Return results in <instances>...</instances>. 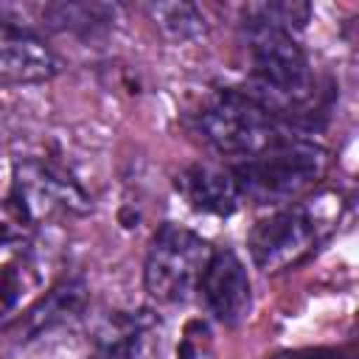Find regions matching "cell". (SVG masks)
Returning <instances> with one entry per match:
<instances>
[{"label":"cell","instance_id":"obj_7","mask_svg":"<svg viewBox=\"0 0 359 359\" xmlns=\"http://www.w3.org/2000/svg\"><path fill=\"white\" fill-rule=\"evenodd\" d=\"M56 56L53 50L34 36L31 31L0 22V81L11 84H31L45 81L56 73Z\"/></svg>","mask_w":359,"mask_h":359},{"label":"cell","instance_id":"obj_4","mask_svg":"<svg viewBox=\"0 0 359 359\" xmlns=\"http://www.w3.org/2000/svg\"><path fill=\"white\" fill-rule=\"evenodd\" d=\"M213 247L199 233L165 222L149 244L143 264L146 292L157 303H182L199 289Z\"/></svg>","mask_w":359,"mask_h":359},{"label":"cell","instance_id":"obj_9","mask_svg":"<svg viewBox=\"0 0 359 359\" xmlns=\"http://www.w3.org/2000/svg\"><path fill=\"white\" fill-rule=\"evenodd\" d=\"M101 359H146L149 356V323L140 317H112L98 334Z\"/></svg>","mask_w":359,"mask_h":359},{"label":"cell","instance_id":"obj_8","mask_svg":"<svg viewBox=\"0 0 359 359\" xmlns=\"http://www.w3.org/2000/svg\"><path fill=\"white\" fill-rule=\"evenodd\" d=\"M177 185L182 196L202 213L230 216L241 199L233 171L219 165H191Z\"/></svg>","mask_w":359,"mask_h":359},{"label":"cell","instance_id":"obj_3","mask_svg":"<svg viewBox=\"0 0 359 359\" xmlns=\"http://www.w3.org/2000/svg\"><path fill=\"white\" fill-rule=\"evenodd\" d=\"M199 129L219 154L238 160H247L289 135L283 121L247 90H222L210 98L199 115Z\"/></svg>","mask_w":359,"mask_h":359},{"label":"cell","instance_id":"obj_11","mask_svg":"<svg viewBox=\"0 0 359 359\" xmlns=\"http://www.w3.org/2000/svg\"><path fill=\"white\" fill-rule=\"evenodd\" d=\"M269 359H345L334 348H297V351H280Z\"/></svg>","mask_w":359,"mask_h":359},{"label":"cell","instance_id":"obj_10","mask_svg":"<svg viewBox=\"0 0 359 359\" xmlns=\"http://www.w3.org/2000/svg\"><path fill=\"white\" fill-rule=\"evenodd\" d=\"M146 11L154 20V25L174 42L196 39L205 34V17L191 3H157V6H149Z\"/></svg>","mask_w":359,"mask_h":359},{"label":"cell","instance_id":"obj_5","mask_svg":"<svg viewBox=\"0 0 359 359\" xmlns=\"http://www.w3.org/2000/svg\"><path fill=\"white\" fill-rule=\"evenodd\" d=\"M317 244V222L300 205L283 208L258 222L250 233V255L261 272H280L303 261Z\"/></svg>","mask_w":359,"mask_h":359},{"label":"cell","instance_id":"obj_2","mask_svg":"<svg viewBox=\"0 0 359 359\" xmlns=\"http://www.w3.org/2000/svg\"><path fill=\"white\" fill-rule=\"evenodd\" d=\"M247 50H250V95H255L266 109L286 121L311 95V67L303 48L294 42L292 31L247 22Z\"/></svg>","mask_w":359,"mask_h":359},{"label":"cell","instance_id":"obj_6","mask_svg":"<svg viewBox=\"0 0 359 359\" xmlns=\"http://www.w3.org/2000/svg\"><path fill=\"white\" fill-rule=\"evenodd\" d=\"M205 309L222 325H238L252 309V283L244 261L233 250H216L202 272L199 289Z\"/></svg>","mask_w":359,"mask_h":359},{"label":"cell","instance_id":"obj_1","mask_svg":"<svg viewBox=\"0 0 359 359\" xmlns=\"http://www.w3.org/2000/svg\"><path fill=\"white\" fill-rule=\"evenodd\" d=\"M230 171L241 199L255 205H286L317 185L325 171V151L300 135H283L264 151L230 165Z\"/></svg>","mask_w":359,"mask_h":359}]
</instances>
